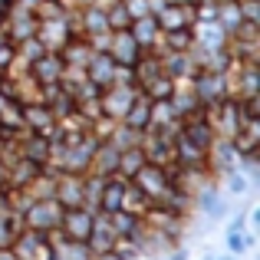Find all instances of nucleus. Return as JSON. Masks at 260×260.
Here are the masks:
<instances>
[{
    "label": "nucleus",
    "mask_w": 260,
    "mask_h": 260,
    "mask_svg": "<svg viewBox=\"0 0 260 260\" xmlns=\"http://www.w3.org/2000/svg\"><path fill=\"white\" fill-rule=\"evenodd\" d=\"M208 122H211V128H214V135H221V139H234L237 128H241V122H244L241 106H237L234 95H224V99L211 102V106H208Z\"/></svg>",
    "instance_id": "f257e3e1"
},
{
    "label": "nucleus",
    "mask_w": 260,
    "mask_h": 260,
    "mask_svg": "<svg viewBox=\"0 0 260 260\" xmlns=\"http://www.w3.org/2000/svg\"><path fill=\"white\" fill-rule=\"evenodd\" d=\"M59 221H63V204L56 198H37L30 208L23 211V228L30 231H56Z\"/></svg>",
    "instance_id": "f03ea898"
},
{
    "label": "nucleus",
    "mask_w": 260,
    "mask_h": 260,
    "mask_svg": "<svg viewBox=\"0 0 260 260\" xmlns=\"http://www.w3.org/2000/svg\"><path fill=\"white\" fill-rule=\"evenodd\" d=\"M10 250H13L17 260H53V257H56L43 231H30V228H23L17 237H13Z\"/></svg>",
    "instance_id": "7ed1b4c3"
},
{
    "label": "nucleus",
    "mask_w": 260,
    "mask_h": 260,
    "mask_svg": "<svg viewBox=\"0 0 260 260\" xmlns=\"http://www.w3.org/2000/svg\"><path fill=\"white\" fill-rule=\"evenodd\" d=\"M237 161H241V152H237L234 139H221V135H214V142L208 145V168L217 175V181H221V175L234 172Z\"/></svg>",
    "instance_id": "20e7f679"
},
{
    "label": "nucleus",
    "mask_w": 260,
    "mask_h": 260,
    "mask_svg": "<svg viewBox=\"0 0 260 260\" xmlns=\"http://www.w3.org/2000/svg\"><path fill=\"white\" fill-rule=\"evenodd\" d=\"M128 181H135L142 191H145L152 201H158L161 194H165L168 188H172V178H168V168H161V165H152V161H145V165L139 168Z\"/></svg>",
    "instance_id": "39448f33"
},
{
    "label": "nucleus",
    "mask_w": 260,
    "mask_h": 260,
    "mask_svg": "<svg viewBox=\"0 0 260 260\" xmlns=\"http://www.w3.org/2000/svg\"><path fill=\"white\" fill-rule=\"evenodd\" d=\"M23 109V125L26 132H37V135H46L53 142V132H56V115L50 112L46 102H20Z\"/></svg>",
    "instance_id": "423d86ee"
},
{
    "label": "nucleus",
    "mask_w": 260,
    "mask_h": 260,
    "mask_svg": "<svg viewBox=\"0 0 260 260\" xmlns=\"http://www.w3.org/2000/svg\"><path fill=\"white\" fill-rule=\"evenodd\" d=\"M142 152H145V161H152V165H175V145L165 139V135H158L155 128H142Z\"/></svg>",
    "instance_id": "0eeeda50"
},
{
    "label": "nucleus",
    "mask_w": 260,
    "mask_h": 260,
    "mask_svg": "<svg viewBox=\"0 0 260 260\" xmlns=\"http://www.w3.org/2000/svg\"><path fill=\"white\" fill-rule=\"evenodd\" d=\"M191 89H194L198 102L201 106H211V102L224 99L228 95V86H224V76L214 70H198L194 76H191Z\"/></svg>",
    "instance_id": "6e6552de"
},
{
    "label": "nucleus",
    "mask_w": 260,
    "mask_h": 260,
    "mask_svg": "<svg viewBox=\"0 0 260 260\" xmlns=\"http://www.w3.org/2000/svg\"><path fill=\"white\" fill-rule=\"evenodd\" d=\"M139 95V86H106L99 95V106H102V115L119 122L125 115V109L132 106V99Z\"/></svg>",
    "instance_id": "1a4fd4ad"
},
{
    "label": "nucleus",
    "mask_w": 260,
    "mask_h": 260,
    "mask_svg": "<svg viewBox=\"0 0 260 260\" xmlns=\"http://www.w3.org/2000/svg\"><path fill=\"white\" fill-rule=\"evenodd\" d=\"M73 37V30H70V17H53V20H40L37 23V40L43 43V50H63V43Z\"/></svg>",
    "instance_id": "9d476101"
},
{
    "label": "nucleus",
    "mask_w": 260,
    "mask_h": 260,
    "mask_svg": "<svg viewBox=\"0 0 260 260\" xmlns=\"http://www.w3.org/2000/svg\"><path fill=\"white\" fill-rule=\"evenodd\" d=\"M152 17L158 23V30H191V23H194V4H165Z\"/></svg>",
    "instance_id": "9b49d317"
},
{
    "label": "nucleus",
    "mask_w": 260,
    "mask_h": 260,
    "mask_svg": "<svg viewBox=\"0 0 260 260\" xmlns=\"http://www.w3.org/2000/svg\"><path fill=\"white\" fill-rule=\"evenodd\" d=\"M63 66H66V63H63V56H59L56 50H46L43 56L33 59L26 73H30V79H33L37 86H50V83H59V73H63Z\"/></svg>",
    "instance_id": "f8f14e48"
},
{
    "label": "nucleus",
    "mask_w": 260,
    "mask_h": 260,
    "mask_svg": "<svg viewBox=\"0 0 260 260\" xmlns=\"http://www.w3.org/2000/svg\"><path fill=\"white\" fill-rule=\"evenodd\" d=\"M109 56H112V63H122V66H132L135 59H139V53H142V46L135 43V37L128 33V26L125 30H112V40H109Z\"/></svg>",
    "instance_id": "ddd939ff"
},
{
    "label": "nucleus",
    "mask_w": 260,
    "mask_h": 260,
    "mask_svg": "<svg viewBox=\"0 0 260 260\" xmlns=\"http://www.w3.org/2000/svg\"><path fill=\"white\" fill-rule=\"evenodd\" d=\"M89 228H92V211H86L83 204L79 208H63V221H59V231H63L70 241H86Z\"/></svg>",
    "instance_id": "4468645a"
},
{
    "label": "nucleus",
    "mask_w": 260,
    "mask_h": 260,
    "mask_svg": "<svg viewBox=\"0 0 260 260\" xmlns=\"http://www.w3.org/2000/svg\"><path fill=\"white\" fill-rule=\"evenodd\" d=\"M56 198L63 208H79L83 204V175L76 172H56Z\"/></svg>",
    "instance_id": "2eb2a0df"
},
{
    "label": "nucleus",
    "mask_w": 260,
    "mask_h": 260,
    "mask_svg": "<svg viewBox=\"0 0 260 260\" xmlns=\"http://www.w3.org/2000/svg\"><path fill=\"white\" fill-rule=\"evenodd\" d=\"M112 241H115V234H112V228H109L106 211H95L92 228H89V237H86L89 254H106V250H112Z\"/></svg>",
    "instance_id": "dca6fc26"
},
{
    "label": "nucleus",
    "mask_w": 260,
    "mask_h": 260,
    "mask_svg": "<svg viewBox=\"0 0 260 260\" xmlns=\"http://www.w3.org/2000/svg\"><path fill=\"white\" fill-rule=\"evenodd\" d=\"M158 56H161V73L172 79H191L198 73L188 50H168V53H158Z\"/></svg>",
    "instance_id": "f3484780"
},
{
    "label": "nucleus",
    "mask_w": 260,
    "mask_h": 260,
    "mask_svg": "<svg viewBox=\"0 0 260 260\" xmlns=\"http://www.w3.org/2000/svg\"><path fill=\"white\" fill-rule=\"evenodd\" d=\"M115 168H119V148H115L112 142H99V145H95V152H92V161H89L86 172L109 178V175H115Z\"/></svg>",
    "instance_id": "a211bd4d"
},
{
    "label": "nucleus",
    "mask_w": 260,
    "mask_h": 260,
    "mask_svg": "<svg viewBox=\"0 0 260 260\" xmlns=\"http://www.w3.org/2000/svg\"><path fill=\"white\" fill-rule=\"evenodd\" d=\"M40 168H43L40 161H30L26 155H20L17 161L7 165V188H26V184L40 175Z\"/></svg>",
    "instance_id": "6ab92c4d"
},
{
    "label": "nucleus",
    "mask_w": 260,
    "mask_h": 260,
    "mask_svg": "<svg viewBox=\"0 0 260 260\" xmlns=\"http://www.w3.org/2000/svg\"><path fill=\"white\" fill-rule=\"evenodd\" d=\"M191 40H194V46H201V50H221L228 33L217 26V20H211V23H191Z\"/></svg>",
    "instance_id": "aec40b11"
},
{
    "label": "nucleus",
    "mask_w": 260,
    "mask_h": 260,
    "mask_svg": "<svg viewBox=\"0 0 260 260\" xmlns=\"http://www.w3.org/2000/svg\"><path fill=\"white\" fill-rule=\"evenodd\" d=\"M112 70H115V63H112L109 53H92L89 63H86V79L95 83L99 89H106L109 83H112Z\"/></svg>",
    "instance_id": "412c9836"
},
{
    "label": "nucleus",
    "mask_w": 260,
    "mask_h": 260,
    "mask_svg": "<svg viewBox=\"0 0 260 260\" xmlns=\"http://www.w3.org/2000/svg\"><path fill=\"white\" fill-rule=\"evenodd\" d=\"M125 181H128V178H122L119 172L106 178V184H102V191H99V211H119L122 191H125Z\"/></svg>",
    "instance_id": "4be33fe9"
},
{
    "label": "nucleus",
    "mask_w": 260,
    "mask_h": 260,
    "mask_svg": "<svg viewBox=\"0 0 260 260\" xmlns=\"http://www.w3.org/2000/svg\"><path fill=\"white\" fill-rule=\"evenodd\" d=\"M152 204H155V201L139 188V184H135V181H125V191H122V204H119L122 211H128V214L142 217L148 208H152Z\"/></svg>",
    "instance_id": "5701e85b"
},
{
    "label": "nucleus",
    "mask_w": 260,
    "mask_h": 260,
    "mask_svg": "<svg viewBox=\"0 0 260 260\" xmlns=\"http://www.w3.org/2000/svg\"><path fill=\"white\" fill-rule=\"evenodd\" d=\"M128 33L135 37V43H139L142 50H152L161 30H158V23H155L152 13H145V17H139V20H132V23H128Z\"/></svg>",
    "instance_id": "b1692460"
},
{
    "label": "nucleus",
    "mask_w": 260,
    "mask_h": 260,
    "mask_svg": "<svg viewBox=\"0 0 260 260\" xmlns=\"http://www.w3.org/2000/svg\"><path fill=\"white\" fill-rule=\"evenodd\" d=\"M148 109H152V99L139 89V95L132 99V106L125 109V115H122L119 122H125V125H132V128L142 132V128H148Z\"/></svg>",
    "instance_id": "393cba45"
},
{
    "label": "nucleus",
    "mask_w": 260,
    "mask_h": 260,
    "mask_svg": "<svg viewBox=\"0 0 260 260\" xmlns=\"http://www.w3.org/2000/svg\"><path fill=\"white\" fill-rule=\"evenodd\" d=\"M172 145H175V161H178V165H208V152H204V148H198L191 139L178 135Z\"/></svg>",
    "instance_id": "a878e982"
},
{
    "label": "nucleus",
    "mask_w": 260,
    "mask_h": 260,
    "mask_svg": "<svg viewBox=\"0 0 260 260\" xmlns=\"http://www.w3.org/2000/svg\"><path fill=\"white\" fill-rule=\"evenodd\" d=\"M59 56H63V63H70V66H86L89 56H92V46L86 43V37H70L63 43V50H59Z\"/></svg>",
    "instance_id": "bb28decb"
},
{
    "label": "nucleus",
    "mask_w": 260,
    "mask_h": 260,
    "mask_svg": "<svg viewBox=\"0 0 260 260\" xmlns=\"http://www.w3.org/2000/svg\"><path fill=\"white\" fill-rule=\"evenodd\" d=\"M241 23H244L241 4H237V0H217V26H221V30L231 37V33H234Z\"/></svg>",
    "instance_id": "cd10ccee"
},
{
    "label": "nucleus",
    "mask_w": 260,
    "mask_h": 260,
    "mask_svg": "<svg viewBox=\"0 0 260 260\" xmlns=\"http://www.w3.org/2000/svg\"><path fill=\"white\" fill-rule=\"evenodd\" d=\"M142 165H145V152H142V145H128V148L119 152V168H115V172H119L122 178H132Z\"/></svg>",
    "instance_id": "c85d7f7f"
},
{
    "label": "nucleus",
    "mask_w": 260,
    "mask_h": 260,
    "mask_svg": "<svg viewBox=\"0 0 260 260\" xmlns=\"http://www.w3.org/2000/svg\"><path fill=\"white\" fill-rule=\"evenodd\" d=\"M26 191H30L33 198H53V194H56V172L43 165V168H40V175L26 184Z\"/></svg>",
    "instance_id": "c756f323"
},
{
    "label": "nucleus",
    "mask_w": 260,
    "mask_h": 260,
    "mask_svg": "<svg viewBox=\"0 0 260 260\" xmlns=\"http://www.w3.org/2000/svg\"><path fill=\"white\" fill-rule=\"evenodd\" d=\"M0 125H4V128H17V132H26L23 109H20L17 99H4V106H0Z\"/></svg>",
    "instance_id": "7c9ffc66"
},
{
    "label": "nucleus",
    "mask_w": 260,
    "mask_h": 260,
    "mask_svg": "<svg viewBox=\"0 0 260 260\" xmlns=\"http://www.w3.org/2000/svg\"><path fill=\"white\" fill-rule=\"evenodd\" d=\"M106 142H112L115 148H128V145H139L142 142V132L139 128H132V125H125V122H115V128H112V135H109Z\"/></svg>",
    "instance_id": "2f4dec72"
},
{
    "label": "nucleus",
    "mask_w": 260,
    "mask_h": 260,
    "mask_svg": "<svg viewBox=\"0 0 260 260\" xmlns=\"http://www.w3.org/2000/svg\"><path fill=\"white\" fill-rule=\"evenodd\" d=\"M139 89L148 95V99H168V95H172V89H175V79L165 76V73H158L155 79H148V83L139 86Z\"/></svg>",
    "instance_id": "473e14b6"
},
{
    "label": "nucleus",
    "mask_w": 260,
    "mask_h": 260,
    "mask_svg": "<svg viewBox=\"0 0 260 260\" xmlns=\"http://www.w3.org/2000/svg\"><path fill=\"white\" fill-rule=\"evenodd\" d=\"M221 181H224V188H228V194H247V188H250V178L241 172V168H234V172H228V175H221Z\"/></svg>",
    "instance_id": "72a5a7b5"
},
{
    "label": "nucleus",
    "mask_w": 260,
    "mask_h": 260,
    "mask_svg": "<svg viewBox=\"0 0 260 260\" xmlns=\"http://www.w3.org/2000/svg\"><path fill=\"white\" fill-rule=\"evenodd\" d=\"M112 254L122 257V260H139V257H142V247L132 241V237L122 234V237H115V241H112Z\"/></svg>",
    "instance_id": "f704fd0d"
},
{
    "label": "nucleus",
    "mask_w": 260,
    "mask_h": 260,
    "mask_svg": "<svg viewBox=\"0 0 260 260\" xmlns=\"http://www.w3.org/2000/svg\"><path fill=\"white\" fill-rule=\"evenodd\" d=\"M106 23H109V30H125V26L132 23V17H128V10L122 7V0L106 10Z\"/></svg>",
    "instance_id": "c9c22d12"
},
{
    "label": "nucleus",
    "mask_w": 260,
    "mask_h": 260,
    "mask_svg": "<svg viewBox=\"0 0 260 260\" xmlns=\"http://www.w3.org/2000/svg\"><path fill=\"white\" fill-rule=\"evenodd\" d=\"M109 86H135V73H132V66L115 63V70H112V83H109Z\"/></svg>",
    "instance_id": "e433bc0d"
},
{
    "label": "nucleus",
    "mask_w": 260,
    "mask_h": 260,
    "mask_svg": "<svg viewBox=\"0 0 260 260\" xmlns=\"http://www.w3.org/2000/svg\"><path fill=\"white\" fill-rule=\"evenodd\" d=\"M13 56H17V43L7 37H0V73H7V66L13 63Z\"/></svg>",
    "instance_id": "4c0bfd02"
},
{
    "label": "nucleus",
    "mask_w": 260,
    "mask_h": 260,
    "mask_svg": "<svg viewBox=\"0 0 260 260\" xmlns=\"http://www.w3.org/2000/svg\"><path fill=\"white\" fill-rule=\"evenodd\" d=\"M109 40H112V30H102V33H89L86 43L92 46V53H106L109 50Z\"/></svg>",
    "instance_id": "58836bf2"
},
{
    "label": "nucleus",
    "mask_w": 260,
    "mask_h": 260,
    "mask_svg": "<svg viewBox=\"0 0 260 260\" xmlns=\"http://www.w3.org/2000/svg\"><path fill=\"white\" fill-rule=\"evenodd\" d=\"M76 112H79V115H86V119L92 122L95 115L102 112V106H99V95H95V99H79V102H76Z\"/></svg>",
    "instance_id": "ea45409f"
},
{
    "label": "nucleus",
    "mask_w": 260,
    "mask_h": 260,
    "mask_svg": "<svg viewBox=\"0 0 260 260\" xmlns=\"http://www.w3.org/2000/svg\"><path fill=\"white\" fill-rule=\"evenodd\" d=\"M122 7L128 10V17H132V20H139V17H145V13H152V10H148V0H122Z\"/></svg>",
    "instance_id": "a19ab883"
},
{
    "label": "nucleus",
    "mask_w": 260,
    "mask_h": 260,
    "mask_svg": "<svg viewBox=\"0 0 260 260\" xmlns=\"http://www.w3.org/2000/svg\"><path fill=\"white\" fill-rule=\"evenodd\" d=\"M247 244H250V237H241V231H228V247L234 250V254H241Z\"/></svg>",
    "instance_id": "79ce46f5"
},
{
    "label": "nucleus",
    "mask_w": 260,
    "mask_h": 260,
    "mask_svg": "<svg viewBox=\"0 0 260 260\" xmlns=\"http://www.w3.org/2000/svg\"><path fill=\"white\" fill-rule=\"evenodd\" d=\"M13 7H20V10H30V13H37V7H40V0H10Z\"/></svg>",
    "instance_id": "37998d69"
},
{
    "label": "nucleus",
    "mask_w": 260,
    "mask_h": 260,
    "mask_svg": "<svg viewBox=\"0 0 260 260\" xmlns=\"http://www.w3.org/2000/svg\"><path fill=\"white\" fill-rule=\"evenodd\" d=\"M165 257H168V260H188V254H184V250H178V244H175L172 250H168Z\"/></svg>",
    "instance_id": "c03bdc74"
},
{
    "label": "nucleus",
    "mask_w": 260,
    "mask_h": 260,
    "mask_svg": "<svg viewBox=\"0 0 260 260\" xmlns=\"http://www.w3.org/2000/svg\"><path fill=\"white\" fill-rule=\"evenodd\" d=\"M92 260H122V257H115L112 250H106V254H92Z\"/></svg>",
    "instance_id": "a18cd8bd"
},
{
    "label": "nucleus",
    "mask_w": 260,
    "mask_h": 260,
    "mask_svg": "<svg viewBox=\"0 0 260 260\" xmlns=\"http://www.w3.org/2000/svg\"><path fill=\"white\" fill-rule=\"evenodd\" d=\"M4 188H7V165L0 161V191H4Z\"/></svg>",
    "instance_id": "49530a36"
},
{
    "label": "nucleus",
    "mask_w": 260,
    "mask_h": 260,
    "mask_svg": "<svg viewBox=\"0 0 260 260\" xmlns=\"http://www.w3.org/2000/svg\"><path fill=\"white\" fill-rule=\"evenodd\" d=\"M0 260H17V257H13L10 247H0Z\"/></svg>",
    "instance_id": "de8ad7c7"
},
{
    "label": "nucleus",
    "mask_w": 260,
    "mask_h": 260,
    "mask_svg": "<svg viewBox=\"0 0 260 260\" xmlns=\"http://www.w3.org/2000/svg\"><path fill=\"white\" fill-rule=\"evenodd\" d=\"M92 4H95V7H102V10H109V7L119 4V0H92Z\"/></svg>",
    "instance_id": "09e8293b"
},
{
    "label": "nucleus",
    "mask_w": 260,
    "mask_h": 260,
    "mask_svg": "<svg viewBox=\"0 0 260 260\" xmlns=\"http://www.w3.org/2000/svg\"><path fill=\"white\" fill-rule=\"evenodd\" d=\"M168 4H194V0H168Z\"/></svg>",
    "instance_id": "8fccbe9b"
},
{
    "label": "nucleus",
    "mask_w": 260,
    "mask_h": 260,
    "mask_svg": "<svg viewBox=\"0 0 260 260\" xmlns=\"http://www.w3.org/2000/svg\"><path fill=\"white\" fill-rule=\"evenodd\" d=\"M4 99H7V95H4V92H0V106H4Z\"/></svg>",
    "instance_id": "3c124183"
},
{
    "label": "nucleus",
    "mask_w": 260,
    "mask_h": 260,
    "mask_svg": "<svg viewBox=\"0 0 260 260\" xmlns=\"http://www.w3.org/2000/svg\"><path fill=\"white\" fill-rule=\"evenodd\" d=\"M0 148H4V139H0Z\"/></svg>",
    "instance_id": "603ef678"
},
{
    "label": "nucleus",
    "mask_w": 260,
    "mask_h": 260,
    "mask_svg": "<svg viewBox=\"0 0 260 260\" xmlns=\"http://www.w3.org/2000/svg\"><path fill=\"white\" fill-rule=\"evenodd\" d=\"M0 79H4V73H0Z\"/></svg>",
    "instance_id": "864d4df0"
},
{
    "label": "nucleus",
    "mask_w": 260,
    "mask_h": 260,
    "mask_svg": "<svg viewBox=\"0 0 260 260\" xmlns=\"http://www.w3.org/2000/svg\"><path fill=\"white\" fill-rule=\"evenodd\" d=\"M139 260H142V257H139Z\"/></svg>",
    "instance_id": "5fc2aeb1"
}]
</instances>
